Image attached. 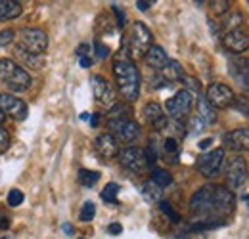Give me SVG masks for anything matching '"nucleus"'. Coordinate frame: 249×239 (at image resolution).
<instances>
[{"label":"nucleus","instance_id":"46","mask_svg":"<svg viewBox=\"0 0 249 239\" xmlns=\"http://www.w3.org/2000/svg\"><path fill=\"white\" fill-rule=\"evenodd\" d=\"M62 230H63V232H65V236H73V232H75L71 224H63V226H62Z\"/></svg>","mask_w":249,"mask_h":239},{"label":"nucleus","instance_id":"34","mask_svg":"<svg viewBox=\"0 0 249 239\" xmlns=\"http://www.w3.org/2000/svg\"><path fill=\"white\" fill-rule=\"evenodd\" d=\"M211 10L215 12V14H226L228 10H230V2L228 0H217V2H211Z\"/></svg>","mask_w":249,"mask_h":239},{"label":"nucleus","instance_id":"27","mask_svg":"<svg viewBox=\"0 0 249 239\" xmlns=\"http://www.w3.org/2000/svg\"><path fill=\"white\" fill-rule=\"evenodd\" d=\"M117 193H119V186H117L115 182H109V184L102 189L100 197H102L106 203H117Z\"/></svg>","mask_w":249,"mask_h":239},{"label":"nucleus","instance_id":"24","mask_svg":"<svg viewBox=\"0 0 249 239\" xmlns=\"http://www.w3.org/2000/svg\"><path fill=\"white\" fill-rule=\"evenodd\" d=\"M161 188L156 186L154 182H148V184H144V188H142V195H144V199L148 201V203H159L161 201Z\"/></svg>","mask_w":249,"mask_h":239},{"label":"nucleus","instance_id":"15","mask_svg":"<svg viewBox=\"0 0 249 239\" xmlns=\"http://www.w3.org/2000/svg\"><path fill=\"white\" fill-rule=\"evenodd\" d=\"M228 71L232 79L249 92V61L246 58H232L228 61Z\"/></svg>","mask_w":249,"mask_h":239},{"label":"nucleus","instance_id":"28","mask_svg":"<svg viewBox=\"0 0 249 239\" xmlns=\"http://www.w3.org/2000/svg\"><path fill=\"white\" fill-rule=\"evenodd\" d=\"M240 23H242V14H240V12H234V14L226 16V17L222 19V27H224L226 33H228V31L238 29V27H240Z\"/></svg>","mask_w":249,"mask_h":239},{"label":"nucleus","instance_id":"44","mask_svg":"<svg viewBox=\"0 0 249 239\" xmlns=\"http://www.w3.org/2000/svg\"><path fill=\"white\" fill-rule=\"evenodd\" d=\"M211 146H213V138H205V140L199 142V150H207V148H211Z\"/></svg>","mask_w":249,"mask_h":239},{"label":"nucleus","instance_id":"25","mask_svg":"<svg viewBox=\"0 0 249 239\" xmlns=\"http://www.w3.org/2000/svg\"><path fill=\"white\" fill-rule=\"evenodd\" d=\"M152 182L163 189V188H167V186L173 184V174L167 172V171H163V169H156L154 174H152Z\"/></svg>","mask_w":249,"mask_h":239},{"label":"nucleus","instance_id":"7","mask_svg":"<svg viewBox=\"0 0 249 239\" xmlns=\"http://www.w3.org/2000/svg\"><path fill=\"white\" fill-rule=\"evenodd\" d=\"M192 105H194V96L190 90H178L173 98L167 100L165 103V109H167V115L171 119L180 120L188 117V113L192 111Z\"/></svg>","mask_w":249,"mask_h":239},{"label":"nucleus","instance_id":"33","mask_svg":"<svg viewBox=\"0 0 249 239\" xmlns=\"http://www.w3.org/2000/svg\"><path fill=\"white\" fill-rule=\"evenodd\" d=\"M163 150L169 155H175L178 151V140L177 138H165L163 140Z\"/></svg>","mask_w":249,"mask_h":239},{"label":"nucleus","instance_id":"4","mask_svg":"<svg viewBox=\"0 0 249 239\" xmlns=\"http://www.w3.org/2000/svg\"><path fill=\"white\" fill-rule=\"evenodd\" d=\"M0 79L14 92H23L31 86V75L21 65H18L14 60H8V58L0 60Z\"/></svg>","mask_w":249,"mask_h":239},{"label":"nucleus","instance_id":"2","mask_svg":"<svg viewBox=\"0 0 249 239\" xmlns=\"http://www.w3.org/2000/svg\"><path fill=\"white\" fill-rule=\"evenodd\" d=\"M107 126L113 132V138L121 142H134L140 136V126L138 122L132 120V113L128 105L115 103L111 111L107 113Z\"/></svg>","mask_w":249,"mask_h":239},{"label":"nucleus","instance_id":"1","mask_svg":"<svg viewBox=\"0 0 249 239\" xmlns=\"http://www.w3.org/2000/svg\"><path fill=\"white\" fill-rule=\"evenodd\" d=\"M236 209L234 193L218 184H207L199 188L190 199V212L194 216L192 230H211L226 222Z\"/></svg>","mask_w":249,"mask_h":239},{"label":"nucleus","instance_id":"37","mask_svg":"<svg viewBox=\"0 0 249 239\" xmlns=\"http://www.w3.org/2000/svg\"><path fill=\"white\" fill-rule=\"evenodd\" d=\"M8 146H10V136H8V130H4V128L0 126V153H4V151L8 150Z\"/></svg>","mask_w":249,"mask_h":239},{"label":"nucleus","instance_id":"23","mask_svg":"<svg viewBox=\"0 0 249 239\" xmlns=\"http://www.w3.org/2000/svg\"><path fill=\"white\" fill-rule=\"evenodd\" d=\"M16 58L21 60L23 61V65H27V67H31V69H40V67L44 65L42 56L29 54V52H25V50H21V48H16Z\"/></svg>","mask_w":249,"mask_h":239},{"label":"nucleus","instance_id":"49","mask_svg":"<svg viewBox=\"0 0 249 239\" xmlns=\"http://www.w3.org/2000/svg\"><path fill=\"white\" fill-rule=\"evenodd\" d=\"M0 239H10V238H0Z\"/></svg>","mask_w":249,"mask_h":239},{"label":"nucleus","instance_id":"36","mask_svg":"<svg viewBox=\"0 0 249 239\" xmlns=\"http://www.w3.org/2000/svg\"><path fill=\"white\" fill-rule=\"evenodd\" d=\"M14 31L12 29H4L0 31V46H8V44H12L14 42Z\"/></svg>","mask_w":249,"mask_h":239},{"label":"nucleus","instance_id":"47","mask_svg":"<svg viewBox=\"0 0 249 239\" xmlns=\"http://www.w3.org/2000/svg\"><path fill=\"white\" fill-rule=\"evenodd\" d=\"M98 122H100V115L96 113V115L90 117V126H98Z\"/></svg>","mask_w":249,"mask_h":239},{"label":"nucleus","instance_id":"39","mask_svg":"<svg viewBox=\"0 0 249 239\" xmlns=\"http://www.w3.org/2000/svg\"><path fill=\"white\" fill-rule=\"evenodd\" d=\"M107 232H109L111 236H119V234L123 232V226H121V224H117V222H113V224H109V226H107Z\"/></svg>","mask_w":249,"mask_h":239},{"label":"nucleus","instance_id":"22","mask_svg":"<svg viewBox=\"0 0 249 239\" xmlns=\"http://www.w3.org/2000/svg\"><path fill=\"white\" fill-rule=\"evenodd\" d=\"M161 75L165 81H182L184 79V71H182L180 63L173 60H169V63L161 69Z\"/></svg>","mask_w":249,"mask_h":239},{"label":"nucleus","instance_id":"13","mask_svg":"<svg viewBox=\"0 0 249 239\" xmlns=\"http://www.w3.org/2000/svg\"><path fill=\"white\" fill-rule=\"evenodd\" d=\"M90 85H92V94H94V100L104 105V107H113L115 105V92L111 88V85L100 77V75H94L90 79Z\"/></svg>","mask_w":249,"mask_h":239},{"label":"nucleus","instance_id":"26","mask_svg":"<svg viewBox=\"0 0 249 239\" xmlns=\"http://www.w3.org/2000/svg\"><path fill=\"white\" fill-rule=\"evenodd\" d=\"M98 180H100V172H96V171H87V169L79 171V184L85 188H92Z\"/></svg>","mask_w":249,"mask_h":239},{"label":"nucleus","instance_id":"43","mask_svg":"<svg viewBox=\"0 0 249 239\" xmlns=\"http://www.w3.org/2000/svg\"><path fill=\"white\" fill-rule=\"evenodd\" d=\"M89 52H90V46H89V44H81V46H79V50H77V54H79L81 58L89 56Z\"/></svg>","mask_w":249,"mask_h":239},{"label":"nucleus","instance_id":"12","mask_svg":"<svg viewBox=\"0 0 249 239\" xmlns=\"http://www.w3.org/2000/svg\"><path fill=\"white\" fill-rule=\"evenodd\" d=\"M248 178V163L244 161V157H232L226 165V184L232 189L240 188Z\"/></svg>","mask_w":249,"mask_h":239},{"label":"nucleus","instance_id":"38","mask_svg":"<svg viewBox=\"0 0 249 239\" xmlns=\"http://www.w3.org/2000/svg\"><path fill=\"white\" fill-rule=\"evenodd\" d=\"M205 128V124H203V120L199 119V117H194V119L190 120V130L196 134V132H201Z\"/></svg>","mask_w":249,"mask_h":239},{"label":"nucleus","instance_id":"42","mask_svg":"<svg viewBox=\"0 0 249 239\" xmlns=\"http://www.w3.org/2000/svg\"><path fill=\"white\" fill-rule=\"evenodd\" d=\"M150 6H152V2H148V0H138V2H136V8L142 10V12L150 10Z\"/></svg>","mask_w":249,"mask_h":239},{"label":"nucleus","instance_id":"8","mask_svg":"<svg viewBox=\"0 0 249 239\" xmlns=\"http://www.w3.org/2000/svg\"><path fill=\"white\" fill-rule=\"evenodd\" d=\"M117 157H119L121 167H124V169L130 171V172H144L146 167L150 165V163H148V157H146V150L134 148V146L121 150L117 153Z\"/></svg>","mask_w":249,"mask_h":239},{"label":"nucleus","instance_id":"35","mask_svg":"<svg viewBox=\"0 0 249 239\" xmlns=\"http://www.w3.org/2000/svg\"><path fill=\"white\" fill-rule=\"evenodd\" d=\"M94 48H96V56H98V60H106V58L109 56V48H107L106 44H102L100 40L94 42Z\"/></svg>","mask_w":249,"mask_h":239},{"label":"nucleus","instance_id":"21","mask_svg":"<svg viewBox=\"0 0 249 239\" xmlns=\"http://www.w3.org/2000/svg\"><path fill=\"white\" fill-rule=\"evenodd\" d=\"M197 117L203 120V124H213L217 120V113H215L213 105L205 100V96L197 98Z\"/></svg>","mask_w":249,"mask_h":239},{"label":"nucleus","instance_id":"9","mask_svg":"<svg viewBox=\"0 0 249 239\" xmlns=\"http://www.w3.org/2000/svg\"><path fill=\"white\" fill-rule=\"evenodd\" d=\"M222 163H224V150L217 148V150L203 153L197 159V171L205 178H215V176H218V172L222 169Z\"/></svg>","mask_w":249,"mask_h":239},{"label":"nucleus","instance_id":"30","mask_svg":"<svg viewBox=\"0 0 249 239\" xmlns=\"http://www.w3.org/2000/svg\"><path fill=\"white\" fill-rule=\"evenodd\" d=\"M94 214H96V205H94L92 201H87L83 205V209H81V220L83 222H90L94 218Z\"/></svg>","mask_w":249,"mask_h":239},{"label":"nucleus","instance_id":"41","mask_svg":"<svg viewBox=\"0 0 249 239\" xmlns=\"http://www.w3.org/2000/svg\"><path fill=\"white\" fill-rule=\"evenodd\" d=\"M113 12L117 14V25H119V27H123L124 25V14L117 8V6H113Z\"/></svg>","mask_w":249,"mask_h":239},{"label":"nucleus","instance_id":"19","mask_svg":"<svg viewBox=\"0 0 249 239\" xmlns=\"http://www.w3.org/2000/svg\"><path fill=\"white\" fill-rule=\"evenodd\" d=\"M144 60L148 63V67H152V69H156V71H161V69L169 63V56H167V52H165L161 46L152 44V48L148 50V54L144 56Z\"/></svg>","mask_w":249,"mask_h":239},{"label":"nucleus","instance_id":"29","mask_svg":"<svg viewBox=\"0 0 249 239\" xmlns=\"http://www.w3.org/2000/svg\"><path fill=\"white\" fill-rule=\"evenodd\" d=\"M159 209H161L163 214H167V216H169V220H171V222H175V224H178V222H180V214L171 207V203H169V201H159Z\"/></svg>","mask_w":249,"mask_h":239},{"label":"nucleus","instance_id":"5","mask_svg":"<svg viewBox=\"0 0 249 239\" xmlns=\"http://www.w3.org/2000/svg\"><path fill=\"white\" fill-rule=\"evenodd\" d=\"M152 31L148 29L142 21H136L130 29V38H128V50L132 58H144L148 50L152 48Z\"/></svg>","mask_w":249,"mask_h":239},{"label":"nucleus","instance_id":"6","mask_svg":"<svg viewBox=\"0 0 249 239\" xmlns=\"http://www.w3.org/2000/svg\"><path fill=\"white\" fill-rule=\"evenodd\" d=\"M21 50L35 54V56H42L44 50L48 48V36L42 29L36 27H25L19 31V46Z\"/></svg>","mask_w":249,"mask_h":239},{"label":"nucleus","instance_id":"45","mask_svg":"<svg viewBox=\"0 0 249 239\" xmlns=\"http://www.w3.org/2000/svg\"><path fill=\"white\" fill-rule=\"evenodd\" d=\"M92 65V60L89 58V56H85V58H81V67H85V69H89Z\"/></svg>","mask_w":249,"mask_h":239},{"label":"nucleus","instance_id":"31","mask_svg":"<svg viewBox=\"0 0 249 239\" xmlns=\"http://www.w3.org/2000/svg\"><path fill=\"white\" fill-rule=\"evenodd\" d=\"M234 105H236V109H238L242 115H246L249 119V98H246V96H236Z\"/></svg>","mask_w":249,"mask_h":239},{"label":"nucleus","instance_id":"32","mask_svg":"<svg viewBox=\"0 0 249 239\" xmlns=\"http://www.w3.org/2000/svg\"><path fill=\"white\" fill-rule=\"evenodd\" d=\"M23 193L19 191V189H10V193H8V205L10 207H19L21 203H23Z\"/></svg>","mask_w":249,"mask_h":239},{"label":"nucleus","instance_id":"16","mask_svg":"<svg viewBox=\"0 0 249 239\" xmlns=\"http://www.w3.org/2000/svg\"><path fill=\"white\" fill-rule=\"evenodd\" d=\"M224 146L234 151H249V128H236L224 134Z\"/></svg>","mask_w":249,"mask_h":239},{"label":"nucleus","instance_id":"3","mask_svg":"<svg viewBox=\"0 0 249 239\" xmlns=\"http://www.w3.org/2000/svg\"><path fill=\"white\" fill-rule=\"evenodd\" d=\"M113 75L117 88L126 102H136L140 96V73L130 60H117L113 63Z\"/></svg>","mask_w":249,"mask_h":239},{"label":"nucleus","instance_id":"40","mask_svg":"<svg viewBox=\"0 0 249 239\" xmlns=\"http://www.w3.org/2000/svg\"><path fill=\"white\" fill-rule=\"evenodd\" d=\"M10 228V218L0 210V230H8Z\"/></svg>","mask_w":249,"mask_h":239},{"label":"nucleus","instance_id":"17","mask_svg":"<svg viewBox=\"0 0 249 239\" xmlns=\"http://www.w3.org/2000/svg\"><path fill=\"white\" fill-rule=\"evenodd\" d=\"M94 148H96V151H98L104 159H111V157H115V155L119 153V144H117V140L113 138L111 132L100 134V136L94 140Z\"/></svg>","mask_w":249,"mask_h":239},{"label":"nucleus","instance_id":"20","mask_svg":"<svg viewBox=\"0 0 249 239\" xmlns=\"http://www.w3.org/2000/svg\"><path fill=\"white\" fill-rule=\"evenodd\" d=\"M21 4L18 0H0V21H10L21 16Z\"/></svg>","mask_w":249,"mask_h":239},{"label":"nucleus","instance_id":"14","mask_svg":"<svg viewBox=\"0 0 249 239\" xmlns=\"http://www.w3.org/2000/svg\"><path fill=\"white\" fill-rule=\"evenodd\" d=\"M222 44L232 54H244L249 48V34L242 27H238V29L234 31H228V33H224Z\"/></svg>","mask_w":249,"mask_h":239},{"label":"nucleus","instance_id":"10","mask_svg":"<svg viewBox=\"0 0 249 239\" xmlns=\"http://www.w3.org/2000/svg\"><path fill=\"white\" fill-rule=\"evenodd\" d=\"M0 111L16 120H25L29 115L27 103L16 96H10V94H0Z\"/></svg>","mask_w":249,"mask_h":239},{"label":"nucleus","instance_id":"48","mask_svg":"<svg viewBox=\"0 0 249 239\" xmlns=\"http://www.w3.org/2000/svg\"><path fill=\"white\" fill-rule=\"evenodd\" d=\"M4 117H6V115H4L2 111H0V124H2V120H4Z\"/></svg>","mask_w":249,"mask_h":239},{"label":"nucleus","instance_id":"11","mask_svg":"<svg viewBox=\"0 0 249 239\" xmlns=\"http://www.w3.org/2000/svg\"><path fill=\"white\" fill-rule=\"evenodd\" d=\"M205 100L213 105V107H218V109H224V107H230L234 105V100H236V94L234 90L226 85H220V83H215L207 88V96Z\"/></svg>","mask_w":249,"mask_h":239},{"label":"nucleus","instance_id":"18","mask_svg":"<svg viewBox=\"0 0 249 239\" xmlns=\"http://www.w3.org/2000/svg\"><path fill=\"white\" fill-rule=\"evenodd\" d=\"M144 119L148 120L154 128H157V130H163L167 126V122H169L165 111H163V107L159 103H156V102L144 105Z\"/></svg>","mask_w":249,"mask_h":239}]
</instances>
